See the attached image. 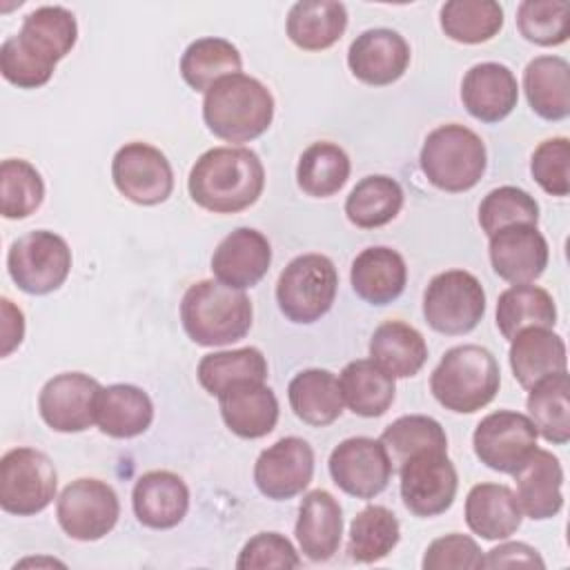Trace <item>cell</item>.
Returning a JSON list of instances; mask_svg holds the SVG:
<instances>
[{"label": "cell", "instance_id": "obj_4", "mask_svg": "<svg viewBox=\"0 0 570 570\" xmlns=\"http://www.w3.org/2000/svg\"><path fill=\"white\" fill-rule=\"evenodd\" d=\"M501 370L494 354L481 345L450 347L430 376L434 399L450 412L472 414L499 392Z\"/></svg>", "mask_w": 570, "mask_h": 570}, {"label": "cell", "instance_id": "obj_50", "mask_svg": "<svg viewBox=\"0 0 570 570\" xmlns=\"http://www.w3.org/2000/svg\"><path fill=\"white\" fill-rule=\"evenodd\" d=\"M423 570H461V568H483L481 548L472 537L452 532L434 539L421 561Z\"/></svg>", "mask_w": 570, "mask_h": 570}, {"label": "cell", "instance_id": "obj_1", "mask_svg": "<svg viewBox=\"0 0 570 570\" xmlns=\"http://www.w3.org/2000/svg\"><path fill=\"white\" fill-rule=\"evenodd\" d=\"M263 187V163L247 147L207 149L198 156L187 178L191 200L214 214H236L252 207Z\"/></svg>", "mask_w": 570, "mask_h": 570}, {"label": "cell", "instance_id": "obj_21", "mask_svg": "<svg viewBox=\"0 0 570 570\" xmlns=\"http://www.w3.org/2000/svg\"><path fill=\"white\" fill-rule=\"evenodd\" d=\"M131 505L142 525L169 530L176 528L189 510V488L169 470H151L134 483Z\"/></svg>", "mask_w": 570, "mask_h": 570}, {"label": "cell", "instance_id": "obj_40", "mask_svg": "<svg viewBox=\"0 0 570 570\" xmlns=\"http://www.w3.org/2000/svg\"><path fill=\"white\" fill-rule=\"evenodd\" d=\"M439 16L443 33L463 45L488 42L503 27V9L492 0H450Z\"/></svg>", "mask_w": 570, "mask_h": 570}, {"label": "cell", "instance_id": "obj_30", "mask_svg": "<svg viewBox=\"0 0 570 570\" xmlns=\"http://www.w3.org/2000/svg\"><path fill=\"white\" fill-rule=\"evenodd\" d=\"M370 361L392 379H407L425 365L428 345L416 327L403 321H385L372 334Z\"/></svg>", "mask_w": 570, "mask_h": 570}, {"label": "cell", "instance_id": "obj_39", "mask_svg": "<svg viewBox=\"0 0 570 570\" xmlns=\"http://www.w3.org/2000/svg\"><path fill=\"white\" fill-rule=\"evenodd\" d=\"M399 539L401 525L396 514L385 505H367L352 519L347 552L356 563H374L385 559Z\"/></svg>", "mask_w": 570, "mask_h": 570}, {"label": "cell", "instance_id": "obj_33", "mask_svg": "<svg viewBox=\"0 0 570 570\" xmlns=\"http://www.w3.org/2000/svg\"><path fill=\"white\" fill-rule=\"evenodd\" d=\"M16 36L29 51L56 65L73 49L78 40V24L69 9L47 4L27 13Z\"/></svg>", "mask_w": 570, "mask_h": 570}, {"label": "cell", "instance_id": "obj_12", "mask_svg": "<svg viewBox=\"0 0 570 570\" xmlns=\"http://www.w3.org/2000/svg\"><path fill=\"white\" fill-rule=\"evenodd\" d=\"M472 448L490 470L514 474L537 450V428L521 412L499 410L479 421L472 434Z\"/></svg>", "mask_w": 570, "mask_h": 570}, {"label": "cell", "instance_id": "obj_25", "mask_svg": "<svg viewBox=\"0 0 570 570\" xmlns=\"http://www.w3.org/2000/svg\"><path fill=\"white\" fill-rule=\"evenodd\" d=\"M350 281L356 296L365 303L387 305L403 294L407 283V265L392 247H367L352 261Z\"/></svg>", "mask_w": 570, "mask_h": 570}, {"label": "cell", "instance_id": "obj_11", "mask_svg": "<svg viewBox=\"0 0 570 570\" xmlns=\"http://www.w3.org/2000/svg\"><path fill=\"white\" fill-rule=\"evenodd\" d=\"M56 517L67 537L98 541L109 534L120 517L114 488L98 479H76L58 497Z\"/></svg>", "mask_w": 570, "mask_h": 570}, {"label": "cell", "instance_id": "obj_18", "mask_svg": "<svg viewBox=\"0 0 570 570\" xmlns=\"http://www.w3.org/2000/svg\"><path fill=\"white\" fill-rule=\"evenodd\" d=\"M490 263L499 278L521 285L537 281L548 267V240L537 225H512L490 236Z\"/></svg>", "mask_w": 570, "mask_h": 570}, {"label": "cell", "instance_id": "obj_24", "mask_svg": "<svg viewBox=\"0 0 570 570\" xmlns=\"http://www.w3.org/2000/svg\"><path fill=\"white\" fill-rule=\"evenodd\" d=\"M296 541L312 561H327L336 554L343 534V512L327 490H312L303 497L296 519Z\"/></svg>", "mask_w": 570, "mask_h": 570}, {"label": "cell", "instance_id": "obj_44", "mask_svg": "<svg viewBox=\"0 0 570 570\" xmlns=\"http://www.w3.org/2000/svg\"><path fill=\"white\" fill-rule=\"evenodd\" d=\"M45 198V183L40 171L22 160L7 158L0 165V209L4 218L31 216Z\"/></svg>", "mask_w": 570, "mask_h": 570}, {"label": "cell", "instance_id": "obj_15", "mask_svg": "<svg viewBox=\"0 0 570 570\" xmlns=\"http://www.w3.org/2000/svg\"><path fill=\"white\" fill-rule=\"evenodd\" d=\"M314 476V450L301 436H283L265 448L254 465V483L267 499L287 501Z\"/></svg>", "mask_w": 570, "mask_h": 570}, {"label": "cell", "instance_id": "obj_32", "mask_svg": "<svg viewBox=\"0 0 570 570\" xmlns=\"http://www.w3.org/2000/svg\"><path fill=\"white\" fill-rule=\"evenodd\" d=\"M287 399L294 414L314 428L334 423L343 412L341 383L330 370L321 367L298 372L287 385Z\"/></svg>", "mask_w": 570, "mask_h": 570}, {"label": "cell", "instance_id": "obj_3", "mask_svg": "<svg viewBox=\"0 0 570 570\" xmlns=\"http://www.w3.org/2000/svg\"><path fill=\"white\" fill-rule=\"evenodd\" d=\"M252 316V301L243 289L209 278L189 285L180 301L183 327L203 347L229 345L245 338Z\"/></svg>", "mask_w": 570, "mask_h": 570}, {"label": "cell", "instance_id": "obj_35", "mask_svg": "<svg viewBox=\"0 0 570 570\" xmlns=\"http://www.w3.org/2000/svg\"><path fill=\"white\" fill-rule=\"evenodd\" d=\"M557 305L552 296L530 283L512 285L499 294L497 301V327L503 338L512 341L528 327H554Z\"/></svg>", "mask_w": 570, "mask_h": 570}, {"label": "cell", "instance_id": "obj_42", "mask_svg": "<svg viewBox=\"0 0 570 570\" xmlns=\"http://www.w3.org/2000/svg\"><path fill=\"white\" fill-rule=\"evenodd\" d=\"M198 383L212 396H218L225 387L236 381H265L267 361L256 347H238L225 352L205 354L198 363Z\"/></svg>", "mask_w": 570, "mask_h": 570}, {"label": "cell", "instance_id": "obj_41", "mask_svg": "<svg viewBox=\"0 0 570 570\" xmlns=\"http://www.w3.org/2000/svg\"><path fill=\"white\" fill-rule=\"evenodd\" d=\"M350 156L334 142L309 145L296 165L298 187L314 198L334 196L350 178Z\"/></svg>", "mask_w": 570, "mask_h": 570}, {"label": "cell", "instance_id": "obj_9", "mask_svg": "<svg viewBox=\"0 0 570 570\" xmlns=\"http://www.w3.org/2000/svg\"><path fill=\"white\" fill-rule=\"evenodd\" d=\"M51 459L33 448H13L0 461V508L16 517L42 512L56 497Z\"/></svg>", "mask_w": 570, "mask_h": 570}, {"label": "cell", "instance_id": "obj_7", "mask_svg": "<svg viewBox=\"0 0 570 570\" xmlns=\"http://www.w3.org/2000/svg\"><path fill=\"white\" fill-rule=\"evenodd\" d=\"M485 314V292L465 269L436 274L423 294V316L434 332L459 336L472 332Z\"/></svg>", "mask_w": 570, "mask_h": 570}, {"label": "cell", "instance_id": "obj_6", "mask_svg": "<svg viewBox=\"0 0 570 570\" xmlns=\"http://www.w3.org/2000/svg\"><path fill=\"white\" fill-rule=\"evenodd\" d=\"M338 274L323 254H301L287 263L276 283V301L292 323H314L325 316L336 298Z\"/></svg>", "mask_w": 570, "mask_h": 570}, {"label": "cell", "instance_id": "obj_29", "mask_svg": "<svg viewBox=\"0 0 570 570\" xmlns=\"http://www.w3.org/2000/svg\"><path fill=\"white\" fill-rule=\"evenodd\" d=\"M289 40L305 51H323L347 29V9L334 0H301L292 4L285 22Z\"/></svg>", "mask_w": 570, "mask_h": 570}, {"label": "cell", "instance_id": "obj_48", "mask_svg": "<svg viewBox=\"0 0 570 570\" xmlns=\"http://www.w3.org/2000/svg\"><path fill=\"white\" fill-rule=\"evenodd\" d=\"M570 140L566 136L543 140L530 160L532 178L550 196H568L570 191Z\"/></svg>", "mask_w": 570, "mask_h": 570}, {"label": "cell", "instance_id": "obj_49", "mask_svg": "<svg viewBox=\"0 0 570 570\" xmlns=\"http://www.w3.org/2000/svg\"><path fill=\"white\" fill-rule=\"evenodd\" d=\"M301 559L289 539L278 532H258L252 537L238 559V570H263V568H298Z\"/></svg>", "mask_w": 570, "mask_h": 570}, {"label": "cell", "instance_id": "obj_22", "mask_svg": "<svg viewBox=\"0 0 570 570\" xmlns=\"http://www.w3.org/2000/svg\"><path fill=\"white\" fill-rule=\"evenodd\" d=\"M461 100L476 120L499 122L517 107L519 85L510 67L501 62H479L463 76Z\"/></svg>", "mask_w": 570, "mask_h": 570}, {"label": "cell", "instance_id": "obj_23", "mask_svg": "<svg viewBox=\"0 0 570 570\" xmlns=\"http://www.w3.org/2000/svg\"><path fill=\"white\" fill-rule=\"evenodd\" d=\"M514 481L519 508L530 519H552L563 508V470L552 452L537 448L514 472Z\"/></svg>", "mask_w": 570, "mask_h": 570}, {"label": "cell", "instance_id": "obj_47", "mask_svg": "<svg viewBox=\"0 0 570 570\" xmlns=\"http://www.w3.org/2000/svg\"><path fill=\"white\" fill-rule=\"evenodd\" d=\"M56 65L42 60L29 51L18 36H11L0 47V71L2 78L20 89H38L47 85L53 76Z\"/></svg>", "mask_w": 570, "mask_h": 570}, {"label": "cell", "instance_id": "obj_8", "mask_svg": "<svg viewBox=\"0 0 570 570\" xmlns=\"http://www.w3.org/2000/svg\"><path fill=\"white\" fill-rule=\"evenodd\" d=\"M7 269L18 289L42 296L56 292L67 281L71 249L62 236L49 229L27 232L11 243Z\"/></svg>", "mask_w": 570, "mask_h": 570}, {"label": "cell", "instance_id": "obj_38", "mask_svg": "<svg viewBox=\"0 0 570 570\" xmlns=\"http://www.w3.org/2000/svg\"><path fill=\"white\" fill-rule=\"evenodd\" d=\"M240 65L243 58L229 40L205 36L183 51L180 76L194 91H207L220 78L240 73Z\"/></svg>", "mask_w": 570, "mask_h": 570}, {"label": "cell", "instance_id": "obj_52", "mask_svg": "<svg viewBox=\"0 0 570 570\" xmlns=\"http://www.w3.org/2000/svg\"><path fill=\"white\" fill-rule=\"evenodd\" d=\"M0 307H2V352L0 354L9 356L22 343L24 316L7 296L0 301Z\"/></svg>", "mask_w": 570, "mask_h": 570}, {"label": "cell", "instance_id": "obj_16", "mask_svg": "<svg viewBox=\"0 0 570 570\" xmlns=\"http://www.w3.org/2000/svg\"><path fill=\"white\" fill-rule=\"evenodd\" d=\"M100 383L82 372H62L49 379L38 396L42 421L56 432H82L96 423Z\"/></svg>", "mask_w": 570, "mask_h": 570}, {"label": "cell", "instance_id": "obj_27", "mask_svg": "<svg viewBox=\"0 0 570 570\" xmlns=\"http://www.w3.org/2000/svg\"><path fill=\"white\" fill-rule=\"evenodd\" d=\"M566 343L550 327H528L512 338L510 367L521 387L530 390L541 379L566 372Z\"/></svg>", "mask_w": 570, "mask_h": 570}, {"label": "cell", "instance_id": "obj_51", "mask_svg": "<svg viewBox=\"0 0 570 570\" xmlns=\"http://www.w3.org/2000/svg\"><path fill=\"white\" fill-rule=\"evenodd\" d=\"M483 568H546V563L532 546L508 541L483 557Z\"/></svg>", "mask_w": 570, "mask_h": 570}, {"label": "cell", "instance_id": "obj_2", "mask_svg": "<svg viewBox=\"0 0 570 570\" xmlns=\"http://www.w3.org/2000/svg\"><path fill=\"white\" fill-rule=\"evenodd\" d=\"M203 120L220 140L249 142L269 129L274 96L252 76H225L205 91Z\"/></svg>", "mask_w": 570, "mask_h": 570}, {"label": "cell", "instance_id": "obj_10", "mask_svg": "<svg viewBox=\"0 0 570 570\" xmlns=\"http://www.w3.org/2000/svg\"><path fill=\"white\" fill-rule=\"evenodd\" d=\"M401 499L414 517H436L450 510L456 497L459 476L448 450H423L401 468Z\"/></svg>", "mask_w": 570, "mask_h": 570}, {"label": "cell", "instance_id": "obj_37", "mask_svg": "<svg viewBox=\"0 0 570 570\" xmlns=\"http://www.w3.org/2000/svg\"><path fill=\"white\" fill-rule=\"evenodd\" d=\"M528 414L546 441L563 445L570 439V379L557 372L530 387Z\"/></svg>", "mask_w": 570, "mask_h": 570}, {"label": "cell", "instance_id": "obj_43", "mask_svg": "<svg viewBox=\"0 0 570 570\" xmlns=\"http://www.w3.org/2000/svg\"><path fill=\"white\" fill-rule=\"evenodd\" d=\"M381 443L387 450L392 468H401L412 454L423 450H448V436L441 423L423 414H410L392 421L383 430Z\"/></svg>", "mask_w": 570, "mask_h": 570}, {"label": "cell", "instance_id": "obj_17", "mask_svg": "<svg viewBox=\"0 0 570 570\" xmlns=\"http://www.w3.org/2000/svg\"><path fill=\"white\" fill-rule=\"evenodd\" d=\"M410 45L399 31L379 27L358 33L347 49V65L356 80L385 87L396 82L410 65Z\"/></svg>", "mask_w": 570, "mask_h": 570}, {"label": "cell", "instance_id": "obj_36", "mask_svg": "<svg viewBox=\"0 0 570 570\" xmlns=\"http://www.w3.org/2000/svg\"><path fill=\"white\" fill-rule=\"evenodd\" d=\"M403 207L401 185L383 174L365 176L345 198V216L361 229L383 227L399 216Z\"/></svg>", "mask_w": 570, "mask_h": 570}, {"label": "cell", "instance_id": "obj_28", "mask_svg": "<svg viewBox=\"0 0 570 570\" xmlns=\"http://www.w3.org/2000/svg\"><path fill=\"white\" fill-rule=\"evenodd\" d=\"M465 523L488 541L508 539L521 525L517 494L503 483H476L465 499Z\"/></svg>", "mask_w": 570, "mask_h": 570}, {"label": "cell", "instance_id": "obj_45", "mask_svg": "<svg viewBox=\"0 0 570 570\" xmlns=\"http://www.w3.org/2000/svg\"><path fill=\"white\" fill-rule=\"evenodd\" d=\"M517 27L528 42L563 45L570 36V4L566 0H525L517 9Z\"/></svg>", "mask_w": 570, "mask_h": 570}, {"label": "cell", "instance_id": "obj_20", "mask_svg": "<svg viewBox=\"0 0 570 570\" xmlns=\"http://www.w3.org/2000/svg\"><path fill=\"white\" fill-rule=\"evenodd\" d=\"M225 425L240 439L267 436L278 421V399L265 381H236L218 394Z\"/></svg>", "mask_w": 570, "mask_h": 570}, {"label": "cell", "instance_id": "obj_14", "mask_svg": "<svg viewBox=\"0 0 570 570\" xmlns=\"http://www.w3.org/2000/svg\"><path fill=\"white\" fill-rule=\"evenodd\" d=\"M332 481L350 497L374 499L392 476V461L381 439L352 436L341 441L327 461Z\"/></svg>", "mask_w": 570, "mask_h": 570}, {"label": "cell", "instance_id": "obj_46", "mask_svg": "<svg viewBox=\"0 0 570 570\" xmlns=\"http://www.w3.org/2000/svg\"><path fill=\"white\" fill-rule=\"evenodd\" d=\"M539 223V205L537 200L519 187L503 185L485 194L479 205V225L488 234H497L503 227L512 225H537Z\"/></svg>", "mask_w": 570, "mask_h": 570}, {"label": "cell", "instance_id": "obj_13", "mask_svg": "<svg viewBox=\"0 0 570 570\" xmlns=\"http://www.w3.org/2000/svg\"><path fill=\"white\" fill-rule=\"evenodd\" d=\"M116 189L136 205L165 203L174 191V171L167 156L147 142L122 145L111 160Z\"/></svg>", "mask_w": 570, "mask_h": 570}, {"label": "cell", "instance_id": "obj_31", "mask_svg": "<svg viewBox=\"0 0 570 570\" xmlns=\"http://www.w3.org/2000/svg\"><path fill=\"white\" fill-rule=\"evenodd\" d=\"M523 91L537 116L563 120L570 114V65L561 56H539L525 65Z\"/></svg>", "mask_w": 570, "mask_h": 570}, {"label": "cell", "instance_id": "obj_34", "mask_svg": "<svg viewBox=\"0 0 570 570\" xmlns=\"http://www.w3.org/2000/svg\"><path fill=\"white\" fill-rule=\"evenodd\" d=\"M341 394L343 403L358 416L374 419L390 410L396 385L390 374H385L374 361L358 358L343 367L341 372Z\"/></svg>", "mask_w": 570, "mask_h": 570}, {"label": "cell", "instance_id": "obj_19", "mask_svg": "<svg viewBox=\"0 0 570 570\" xmlns=\"http://www.w3.org/2000/svg\"><path fill=\"white\" fill-rule=\"evenodd\" d=\"M272 265L269 240L252 227H238L227 234L212 256V272L218 283L247 289L254 287Z\"/></svg>", "mask_w": 570, "mask_h": 570}, {"label": "cell", "instance_id": "obj_5", "mask_svg": "<svg viewBox=\"0 0 570 570\" xmlns=\"http://www.w3.org/2000/svg\"><path fill=\"white\" fill-rule=\"evenodd\" d=\"M425 178L443 191L472 189L488 167V151L479 134L465 125H441L432 129L419 154Z\"/></svg>", "mask_w": 570, "mask_h": 570}, {"label": "cell", "instance_id": "obj_26", "mask_svg": "<svg viewBox=\"0 0 570 570\" xmlns=\"http://www.w3.org/2000/svg\"><path fill=\"white\" fill-rule=\"evenodd\" d=\"M154 421V403L149 394L129 383L100 387L96 399V425L114 439H131Z\"/></svg>", "mask_w": 570, "mask_h": 570}]
</instances>
